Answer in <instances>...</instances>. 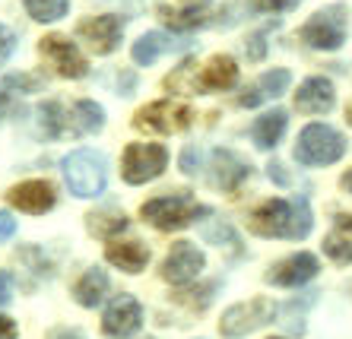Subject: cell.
I'll use <instances>...</instances> for the list:
<instances>
[{
    "label": "cell",
    "instance_id": "obj_29",
    "mask_svg": "<svg viewBox=\"0 0 352 339\" xmlns=\"http://www.w3.org/2000/svg\"><path fill=\"white\" fill-rule=\"evenodd\" d=\"M165 86H168L172 92H194V86H197L194 60H184V64H181L172 76H165Z\"/></svg>",
    "mask_w": 352,
    "mask_h": 339
},
{
    "label": "cell",
    "instance_id": "obj_23",
    "mask_svg": "<svg viewBox=\"0 0 352 339\" xmlns=\"http://www.w3.org/2000/svg\"><path fill=\"white\" fill-rule=\"evenodd\" d=\"M324 250L336 264H352V213L336 215V229L324 238Z\"/></svg>",
    "mask_w": 352,
    "mask_h": 339
},
{
    "label": "cell",
    "instance_id": "obj_12",
    "mask_svg": "<svg viewBox=\"0 0 352 339\" xmlns=\"http://www.w3.org/2000/svg\"><path fill=\"white\" fill-rule=\"evenodd\" d=\"M318 270H320L318 257L308 254V250H298V254L273 264L270 270H267V282L279 285V289H298L305 282H311L314 276H318Z\"/></svg>",
    "mask_w": 352,
    "mask_h": 339
},
{
    "label": "cell",
    "instance_id": "obj_28",
    "mask_svg": "<svg viewBox=\"0 0 352 339\" xmlns=\"http://www.w3.org/2000/svg\"><path fill=\"white\" fill-rule=\"evenodd\" d=\"M23 7L35 23H58L60 16H67L70 0H23Z\"/></svg>",
    "mask_w": 352,
    "mask_h": 339
},
{
    "label": "cell",
    "instance_id": "obj_16",
    "mask_svg": "<svg viewBox=\"0 0 352 339\" xmlns=\"http://www.w3.org/2000/svg\"><path fill=\"white\" fill-rule=\"evenodd\" d=\"M336 105V92H333V83L324 80V76H311L305 80L295 92V108L302 115H327L330 108Z\"/></svg>",
    "mask_w": 352,
    "mask_h": 339
},
{
    "label": "cell",
    "instance_id": "obj_18",
    "mask_svg": "<svg viewBox=\"0 0 352 339\" xmlns=\"http://www.w3.org/2000/svg\"><path fill=\"white\" fill-rule=\"evenodd\" d=\"M235 83H238L235 58H229V54H216V58H210L206 67L200 70L194 92H222V89H232Z\"/></svg>",
    "mask_w": 352,
    "mask_h": 339
},
{
    "label": "cell",
    "instance_id": "obj_42",
    "mask_svg": "<svg viewBox=\"0 0 352 339\" xmlns=\"http://www.w3.org/2000/svg\"><path fill=\"white\" fill-rule=\"evenodd\" d=\"M343 187L352 194V172H349V174H343Z\"/></svg>",
    "mask_w": 352,
    "mask_h": 339
},
{
    "label": "cell",
    "instance_id": "obj_25",
    "mask_svg": "<svg viewBox=\"0 0 352 339\" xmlns=\"http://www.w3.org/2000/svg\"><path fill=\"white\" fill-rule=\"evenodd\" d=\"M86 229L96 238H115L127 229V215L115 213V209H96V213L86 215Z\"/></svg>",
    "mask_w": 352,
    "mask_h": 339
},
{
    "label": "cell",
    "instance_id": "obj_19",
    "mask_svg": "<svg viewBox=\"0 0 352 339\" xmlns=\"http://www.w3.org/2000/svg\"><path fill=\"white\" fill-rule=\"evenodd\" d=\"M105 257L108 264H115L124 273H140L149 264V248H143L140 241H111Z\"/></svg>",
    "mask_w": 352,
    "mask_h": 339
},
{
    "label": "cell",
    "instance_id": "obj_35",
    "mask_svg": "<svg viewBox=\"0 0 352 339\" xmlns=\"http://www.w3.org/2000/svg\"><path fill=\"white\" fill-rule=\"evenodd\" d=\"M267 32H257V35H251V42H248V58L251 60H261L263 58V51H267Z\"/></svg>",
    "mask_w": 352,
    "mask_h": 339
},
{
    "label": "cell",
    "instance_id": "obj_31",
    "mask_svg": "<svg viewBox=\"0 0 352 339\" xmlns=\"http://www.w3.org/2000/svg\"><path fill=\"white\" fill-rule=\"evenodd\" d=\"M3 86H7V89H19V92H41L45 80L35 73H16V76H7Z\"/></svg>",
    "mask_w": 352,
    "mask_h": 339
},
{
    "label": "cell",
    "instance_id": "obj_22",
    "mask_svg": "<svg viewBox=\"0 0 352 339\" xmlns=\"http://www.w3.org/2000/svg\"><path fill=\"white\" fill-rule=\"evenodd\" d=\"M105 295H108V273L105 270H98V266L86 270V273L76 279V285H74V298L80 301L82 307L102 305V298Z\"/></svg>",
    "mask_w": 352,
    "mask_h": 339
},
{
    "label": "cell",
    "instance_id": "obj_43",
    "mask_svg": "<svg viewBox=\"0 0 352 339\" xmlns=\"http://www.w3.org/2000/svg\"><path fill=\"white\" fill-rule=\"evenodd\" d=\"M190 7H206V3H210V0H188Z\"/></svg>",
    "mask_w": 352,
    "mask_h": 339
},
{
    "label": "cell",
    "instance_id": "obj_11",
    "mask_svg": "<svg viewBox=\"0 0 352 339\" xmlns=\"http://www.w3.org/2000/svg\"><path fill=\"white\" fill-rule=\"evenodd\" d=\"M143 323V307L133 295H118L102 317V333L108 339H131Z\"/></svg>",
    "mask_w": 352,
    "mask_h": 339
},
{
    "label": "cell",
    "instance_id": "obj_33",
    "mask_svg": "<svg viewBox=\"0 0 352 339\" xmlns=\"http://www.w3.org/2000/svg\"><path fill=\"white\" fill-rule=\"evenodd\" d=\"M298 0H251V7L261 10V13H283V10H292Z\"/></svg>",
    "mask_w": 352,
    "mask_h": 339
},
{
    "label": "cell",
    "instance_id": "obj_1",
    "mask_svg": "<svg viewBox=\"0 0 352 339\" xmlns=\"http://www.w3.org/2000/svg\"><path fill=\"white\" fill-rule=\"evenodd\" d=\"M248 225L261 238H289V241L308 238V232H311V225H314L311 203H308V197L267 200V203H261L251 213Z\"/></svg>",
    "mask_w": 352,
    "mask_h": 339
},
{
    "label": "cell",
    "instance_id": "obj_39",
    "mask_svg": "<svg viewBox=\"0 0 352 339\" xmlns=\"http://www.w3.org/2000/svg\"><path fill=\"white\" fill-rule=\"evenodd\" d=\"M16 323L10 320V317H3L0 314V339H16Z\"/></svg>",
    "mask_w": 352,
    "mask_h": 339
},
{
    "label": "cell",
    "instance_id": "obj_37",
    "mask_svg": "<svg viewBox=\"0 0 352 339\" xmlns=\"http://www.w3.org/2000/svg\"><path fill=\"white\" fill-rule=\"evenodd\" d=\"M45 339H86V336H82L80 330H70V327H54Z\"/></svg>",
    "mask_w": 352,
    "mask_h": 339
},
{
    "label": "cell",
    "instance_id": "obj_20",
    "mask_svg": "<svg viewBox=\"0 0 352 339\" xmlns=\"http://www.w3.org/2000/svg\"><path fill=\"white\" fill-rule=\"evenodd\" d=\"M102 127H105V111H102V105H96L89 99L76 102L70 108V115H67V130L74 137H86V133H96Z\"/></svg>",
    "mask_w": 352,
    "mask_h": 339
},
{
    "label": "cell",
    "instance_id": "obj_45",
    "mask_svg": "<svg viewBox=\"0 0 352 339\" xmlns=\"http://www.w3.org/2000/svg\"><path fill=\"white\" fill-rule=\"evenodd\" d=\"M270 339H279V336H270Z\"/></svg>",
    "mask_w": 352,
    "mask_h": 339
},
{
    "label": "cell",
    "instance_id": "obj_32",
    "mask_svg": "<svg viewBox=\"0 0 352 339\" xmlns=\"http://www.w3.org/2000/svg\"><path fill=\"white\" fill-rule=\"evenodd\" d=\"M13 51H16V35H13L7 25L0 23V67L13 58Z\"/></svg>",
    "mask_w": 352,
    "mask_h": 339
},
{
    "label": "cell",
    "instance_id": "obj_24",
    "mask_svg": "<svg viewBox=\"0 0 352 339\" xmlns=\"http://www.w3.org/2000/svg\"><path fill=\"white\" fill-rule=\"evenodd\" d=\"M172 48H175V42L165 32H146V35H140L137 42H133L131 54H133V60H137L140 67H149V64H156L165 51H172Z\"/></svg>",
    "mask_w": 352,
    "mask_h": 339
},
{
    "label": "cell",
    "instance_id": "obj_8",
    "mask_svg": "<svg viewBox=\"0 0 352 339\" xmlns=\"http://www.w3.org/2000/svg\"><path fill=\"white\" fill-rule=\"evenodd\" d=\"M190 121H194V111L181 102H153V105H143L133 115V127L137 130H153V133H178L188 130Z\"/></svg>",
    "mask_w": 352,
    "mask_h": 339
},
{
    "label": "cell",
    "instance_id": "obj_9",
    "mask_svg": "<svg viewBox=\"0 0 352 339\" xmlns=\"http://www.w3.org/2000/svg\"><path fill=\"white\" fill-rule=\"evenodd\" d=\"M38 54L48 60L60 76H67V80H80V76L89 73L86 58H82L80 48H76L67 35H45L38 45Z\"/></svg>",
    "mask_w": 352,
    "mask_h": 339
},
{
    "label": "cell",
    "instance_id": "obj_13",
    "mask_svg": "<svg viewBox=\"0 0 352 339\" xmlns=\"http://www.w3.org/2000/svg\"><path fill=\"white\" fill-rule=\"evenodd\" d=\"M121 32H124V19L115 16V13L82 19V23L76 25V35H80L96 54H111V51L121 45Z\"/></svg>",
    "mask_w": 352,
    "mask_h": 339
},
{
    "label": "cell",
    "instance_id": "obj_17",
    "mask_svg": "<svg viewBox=\"0 0 352 339\" xmlns=\"http://www.w3.org/2000/svg\"><path fill=\"white\" fill-rule=\"evenodd\" d=\"M289 86H292V73H289V70H283V67L267 70L257 83H251L245 92H241V95H238V105H241V108H254V105H261V102L279 99Z\"/></svg>",
    "mask_w": 352,
    "mask_h": 339
},
{
    "label": "cell",
    "instance_id": "obj_3",
    "mask_svg": "<svg viewBox=\"0 0 352 339\" xmlns=\"http://www.w3.org/2000/svg\"><path fill=\"white\" fill-rule=\"evenodd\" d=\"M140 215L149 225H156L159 232H178V229H188L197 215H210V209L197 207V200L190 194H168V197H156L143 203Z\"/></svg>",
    "mask_w": 352,
    "mask_h": 339
},
{
    "label": "cell",
    "instance_id": "obj_27",
    "mask_svg": "<svg viewBox=\"0 0 352 339\" xmlns=\"http://www.w3.org/2000/svg\"><path fill=\"white\" fill-rule=\"evenodd\" d=\"M159 16L172 25V29H178V32H188V29H197V25L206 23L204 7H181V10L159 7Z\"/></svg>",
    "mask_w": 352,
    "mask_h": 339
},
{
    "label": "cell",
    "instance_id": "obj_44",
    "mask_svg": "<svg viewBox=\"0 0 352 339\" xmlns=\"http://www.w3.org/2000/svg\"><path fill=\"white\" fill-rule=\"evenodd\" d=\"M346 121H349V127H352V105L346 108Z\"/></svg>",
    "mask_w": 352,
    "mask_h": 339
},
{
    "label": "cell",
    "instance_id": "obj_21",
    "mask_svg": "<svg viewBox=\"0 0 352 339\" xmlns=\"http://www.w3.org/2000/svg\"><path fill=\"white\" fill-rule=\"evenodd\" d=\"M286 124H289V115L283 111V108L261 115V117L254 121V127H251V140H254V146H257V149H273L279 140H283V133H286Z\"/></svg>",
    "mask_w": 352,
    "mask_h": 339
},
{
    "label": "cell",
    "instance_id": "obj_30",
    "mask_svg": "<svg viewBox=\"0 0 352 339\" xmlns=\"http://www.w3.org/2000/svg\"><path fill=\"white\" fill-rule=\"evenodd\" d=\"M204 238L213 241V244H232V248H238V235L232 232V225H226L222 219H216V225H210V229H204Z\"/></svg>",
    "mask_w": 352,
    "mask_h": 339
},
{
    "label": "cell",
    "instance_id": "obj_14",
    "mask_svg": "<svg viewBox=\"0 0 352 339\" xmlns=\"http://www.w3.org/2000/svg\"><path fill=\"white\" fill-rule=\"evenodd\" d=\"M248 174H251V165L238 152H232V149H213V156H210V178H213V184L219 191H226V194L238 191L248 181Z\"/></svg>",
    "mask_w": 352,
    "mask_h": 339
},
{
    "label": "cell",
    "instance_id": "obj_36",
    "mask_svg": "<svg viewBox=\"0 0 352 339\" xmlns=\"http://www.w3.org/2000/svg\"><path fill=\"white\" fill-rule=\"evenodd\" d=\"M16 235V219L10 213H0V241H10Z\"/></svg>",
    "mask_w": 352,
    "mask_h": 339
},
{
    "label": "cell",
    "instance_id": "obj_26",
    "mask_svg": "<svg viewBox=\"0 0 352 339\" xmlns=\"http://www.w3.org/2000/svg\"><path fill=\"white\" fill-rule=\"evenodd\" d=\"M35 115H38V130L48 140H58L67 133V111L60 108V102H41Z\"/></svg>",
    "mask_w": 352,
    "mask_h": 339
},
{
    "label": "cell",
    "instance_id": "obj_6",
    "mask_svg": "<svg viewBox=\"0 0 352 339\" xmlns=\"http://www.w3.org/2000/svg\"><path fill=\"white\" fill-rule=\"evenodd\" d=\"M346 23H349L346 7L343 3H333V7L318 10V13L298 29V38L318 51H336L346 42Z\"/></svg>",
    "mask_w": 352,
    "mask_h": 339
},
{
    "label": "cell",
    "instance_id": "obj_10",
    "mask_svg": "<svg viewBox=\"0 0 352 339\" xmlns=\"http://www.w3.org/2000/svg\"><path fill=\"white\" fill-rule=\"evenodd\" d=\"M204 266H206L204 250H197L190 241H175L172 250L162 260V279L172 282V285H188V282H194L204 273Z\"/></svg>",
    "mask_w": 352,
    "mask_h": 339
},
{
    "label": "cell",
    "instance_id": "obj_5",
    "mask_svg": "<svg viewBox=\"0 0 352 339\" xmlns=\"http://www.w3.org/2000/svg\"><path fill=\"white\" fill-rule=\"evenodd\" d=\"M273 317H276V305H273L270 298H248V301H238V305H232L226 314H222L219 320V333L226 339H241L248 336V333L261 330V327H267V323H273Z\"/></svg>",
    "mask_w": 352,
    "mask_h": 339
},
{
    "label": "cell",
    "instance_id": "obj_38",
    "mask_svg": "<svg viewBox=\"0 0 352 339\" xmlns=\"http://www.w3.org/2000/svg\"><path fill=\"white\" fill-rule=\"evenodd\" d=\"M267 174H270V181L283 184V187H286V184H289V174L283 172V165H279V162H270V165H267Z\"/></svg>",
    "mask_w": 352,
    "mask_h": 339
},
{
    "label": "cell",
    "instance_id": "obj_15",
    "mask_svg": "<svg viewBox=\"0 0 352 339\" xmlns=\"http://www.w3.org/2000/svg\"><path fill=\"white\" fill-rule=\"evenodd\" d=\"M7 200H10V207L23 209V213L41 215V213H48V209H54L58 194H54V187L48 181H23L16 187H10Z\"/></svg>",
    "mask_w": 352,
    "mask_h": 339
},
{
    "label": "cell",
    "instance_id": "obj_7",
    "mask_svg": "<svg viewBox=\"0 0 352 339\" xmlns=\"http://www.w3.org/2000/svg\"><path fill=\"white\" fill-rule=\"evenodd\" d=\"M168 165V149L162 143H131L124 149L121 174L127 184H146L156 181Z\"/></svg>",
    "mask_w": 352,
    "mask_h": 339
},
{
    "label": "cell",
    "instance_id": "obj_41",
    "mask_svg": "<svg viewBox=\"0 0 352 339\" xmlns=\"http://www.w3.org/2000/svg\"><path fill=\"white\" fill-rule=\"evenodd\" d=\"M7 111H10V95L7 92H0V121L7 117Z\"/></svg>",
    "mask_w": 352,
    "mask_h": 339
},
{
    "label": "cell",
    "instance_id": "obj_4",
    "mask_svg": "<svg viewBox=\"0 0 352 339\" xmlns=\"http://www.w3.org/2000/svg\"><path fill=\"white\" fill-rule=\"evenodd\" d=\"M64 165V178L70 194L80 200H92L105 191L108 172H105V159L92 152V149H76L60 162Z\"/></svg>",
    "mask_w": 352,
    "mask_h": 339
},
{
    "label": "cell",
    "instance_id": "obj_34",
    "mask_svg": "<svg viewBox=\"0 0 352 339\" xmlns=\"http://www.w3.org/2000/svg\"><path fill=\"white\" fill-rule=\"evenodd\" d=\"M181 168L188 174H197V168H200V149L197 146H188L184 152H181Z\"/></svg>",
    "mask_w": 352,
    "mask_h": 339
},
{
    "label": "cell",
    "instance_id": "obj_2",
    "mask_svg": "<svg viewBox=\"0 0 352 339\" xmlns=\"http://www.w3.org/2000/svg\"><path fill=\"white\" fill-rule=\"evenodd\" d=\"M343 152H346L343 133L327 124H308L298 133V143H295V159L305 168L333 165V162L343 159Z\"/></svg>",
    "mask_w": 352,
    "mask_h": 339
},
{
    "label": "cell",
    "instance_id": "obj_40",
    "mask_svg": "<svg viewBox=\"0 0 352 339\" xmlns=\"http://www.w3.org/2000/svg\"><path fill=\"white\" fill-rule=\"evenodd\" d=\"M10 301V279L0 273V305H7Z\"/></svg>",
    "mask_w": 352,
    "mask_h": 339
}]
</instances>
